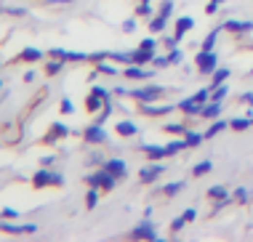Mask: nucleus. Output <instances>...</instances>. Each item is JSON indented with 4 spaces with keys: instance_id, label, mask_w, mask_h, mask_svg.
Segmentation results:
<instances>
[{
    "instance_id": "obj_1",
    "label": "nucleus",
    "mask_w": 253,
    "mask_h": 242,
    "mask_svg": "<svg viewBox=\"0 0 253 242\" xmlns=\"http://www.w3.org/2000/svg\"><path fill=\"white\" fill-rule=\"evenodd\" d=\"M83 181L88 184V187H96V189H115V184L120 181V178L115 176V173H109L104 165L99 168V171H93V173H88Z\"/></svg>"
},
{
    "instance_id": "obj_2",
    "label": "nucleus",
    "mask_w": 253,
    "mask_h": 242,
    "mask_svg": "<svg viewBox=\"0 0 253 242\" xmlns=\"http://www.w3.org/2000/svg\"><path fill=\"white\" fill-rule=\"evenodd\" d=\"M64 184V176L61 173H54L48 168H40V171L32 176V187L35 189H46V187H61Z\"/></svg>"
},
{
    "instance_id": "obj_3",
    "label": "nucleus",
    "mask_w": 253,
    "mask_h": 242,
    "mask_svg": "<svg viewBox=\"0 0 253 242\" xmlns=\"http://www.w3.org/2000/svg\"><path fill=\"white\" fill-rule=\"evenodd\" d=\"M163 93L160 86H147V88H133V91H128V96L136 99L139 104H152V101H157Z\"/></svg>"
},
{
    "instance_id": "obj_4",
    "label": "nucleus",
    "mask_w": 253,
    "mask_h": 242,
    "mask_svg": "<svg viewBox=\"0 0 253 242\" xmlns=\"http://www.w3.org/2000/svg\"><path fill=\"white\" fill-rule=\"evenodd\" d=\"M195 64H198V69L202 75H213V72L218 69V56L213 53V51H200L198 59H195Z\"/></svg>"
},
{
    "instance_id": "obj_5",
    "label": "nucleus",
    "mask_w": 253,
    "mask_h": 242,
    "mask_svg": "<svg viewBox=\"0 0 253 242\" xmlns=\"http://www.w3.org/2000/svg\"><path fill=\"white\" fill-rule=\"evenodd\" d=\"M131 240H157L160 234H157V229H155V224L149 221V218H144L142 224H139L136 229H133L131 234H128Z\"/></svg>"
},
{
    "instance_id": "obj_6",
    "label": "nucleus",
    "mask_w": 253,
    "mask_h": 242,
    "mask_svg": "<svg viewBox=\"0 0 253 242\" xmlns=\"http://www.w3.org/2000/svg\"><path fill=\"white\" fill-rule=\"evenodd\" d=\"M163 171H165V165H160V162H152V165H144L142 171H139V178H142L144 184H152V181H157V178L163 176Z\"/></svg>"
},
{
    "instance_id": "obj_7",
    "label": "nucleus",
    "mask_w": 253,
    "mask_h": 242,
    "mask_svg": "<svg viewBox=\"0 0 253 242\" xmlns=\"http://www.w3.org/2000/svg\"><path fill=\"white\" fill-rule=\"evenodd\" d=\"M221 27L227 32H237V35H243V32L253 30V21H248V19H229V21H224Z\"/></svg>"
},
{
    "instance_id": "obj_8",
    "label": "nucleus",
    "mask_w": 253,
    "mask_h": 242,
    "mask_svg": "<svg viewBox=\"0 0 253 242\" xmlns=\"http://www.w3.org/2000/svg\"><path fill=\"white\" fill-rule=\"evenodd\" d=\"M176 109L173 104H142V112L149 117H163V115H171Z\"/></svg>"
},
{
    "instance_id": "obj_9",
    "label": "nucleus",
    "mask_w": 253,
    "mask_h": 242,
    "mask_svg": "<svg viewBox=\"0 0 253 242\" xmlns=\"http://www.w3.org/2000/svg\"><path fill=\"white\" fill-rule=\"evenodd\" d=\"M152 72H147L142 64H126V72H123V77H128V80H147Z\"/></svg>"
},
{
    "instance_id": "obj_10",
    "label": "nucleus",
    "mask_w": 253,
    "mask_h": 242,
    "mask_svg": "<svg viewBox=\"0 0 253 242\" xmlns=\"http://www.w3.org/2000/svg\"><path fill=\"white\" fill-rule=\"evenodd\" d=\"M86 141H88V144H101V141H107V131L99 125V122H93L91 128H86Z\"/></svg>"
},
{
    "instance_id": "obj_11",
    "label": "nucleus",
    "mask_w": 253,
    "mask_h": 242,
    "mask_svg": "<svg viewBox=\"0 0 253 242\" xmlns=\"http://www.w3.org/2000/svg\"><path fill=\"white\" fill-rule=\"evenodd\" d=\"M0 232H11V234H32V232H35V224H24V226H16V224H5V218H0Z\"/></svg>"
},
{
    "instance_id": "obj_12",
    "label": "nucleus",
    "mask_w": 253,
    "mask_h": 242,
    "mask_svg": "<svg viewBox=\"0 0 253 242\" xmlns=\"http://www.w3.org/2000/svg\"><path fill=\"white\" fill-rule=\"evenodd\" d=\"M142 152L149 157V160H165L168 157V149L160 144H142Z\"/></svg>"
},
{
    "instance_id": "obj_13",
    "label": "nucleus",
    "mask_w": 253,
    "mask_h": 242,
    "mask_svg": "<svg viewBox=\"0 0 253 242\" xmlns=\"http://www.w3.org/2000/svg\"><path fill=\"white\" fill-rule=\"evenodd\" d=\"M64 136H70V128L61 125V122H54V125H51V131L46 133V141L54 144V141H59V138H64Z\"/></svg>"
},
{
    "instance_id": "obj_14",
    "label": "nucleus",
    "mask_w": 253,
    "mask_h": 242,
    "mask_svg": "<svg viewBox=\"0 0 253 242\" xmlns=\"http://www.w3.org/2000/svg\"><path fill=\"white\" fill-rule=\"evenodd\" d=\"M192 27H195V19H192V16H179V19H176V32H173V35L181 40V37L187 35Z\"/></svg>"
},
{
    "instance_id": "obj_15",
    "label": "nucleus",
    "mask_w": 253,
    "mask_h": 242,
    "mask_svg": "<svg viewBox=\"0 0 253 242\" xmlns=\"http://www.w3.org/2000/svg\"><path fill=\"white\" fill-rule=\"evenodd\" d=\"M104 168H107L109 173H115V176L120 178V181L128 176V168H126V162H123V160H107V162H104Z\"/></svg>"
},
{
    "instance_id": "obj_16",
    "label": "nucleus",
    "mask_w": 253,
    "mask_h": 242,
    "mask_svg": "<svg viewBox=\"0 0 253 242\" xmlns=\"http://www.w3.org/2000/svg\"><path fill=\"white\" fill-rule=\"evenodd\" d=\"M218 115H221V101H208V104H202L200 117H205V120H216Z\"/></svg>"
},
{
    "instance_id": "obj_17",
    "label": "nucleus",
    "mask_w": 253,
    "mask_h": 242,
    "mask_svg": "<svg viewBox=\"0 0 253 242\" xmlns=\"http://www.w3.org/2000/svg\"><path fill=\"white\" fill-rule=\"evenodd\" d=\"M179 109H181V112H187V115H192V117H198L200 112H202V104H200V101H195L192 96H189V99L179 101Z\"/></svg>"
},
{
    "instance_id": "obj_18",
    "label": "nucleus",
    "mask_w": 253,
    "mask_h": 242,
    "mask_svg": "<svg viewBox=\"0 0 253 242\" xmlns=\"http://www.w3.org/2000/svg\"><path fill=\"white\" fill-rule=\"evenodd\" d=\"M120 136H139V128H136V122H131V120H123V122H117V128H115Z\"/></svg>"
},
{
    "instance_id": "obj_19",
    "label": "nucleus",
    "mask_w": 253,
    "mask_h": 242,
    "mask_svg": "<svg viewBox=\"0 0 253 242\" xmlns=\"http://www.w3.org/2000/svg\"><path fill=\"white\" fill-rule=\"evenodd\" d=\"M155 59V51H147V48H139V51H133V64H149V61Z\"/></svg>"
},
{
    "instance_id": "obj_20",
    "label": "nucleus",
    "mask_w": 253,
    "mask_h": 242,
    "mask_svg": "<svg viewBox=\"0 0 253 242\" xmlns=\"http://www.w3.org/2000/svg\"><path fill=\"white\" fill-rule=\"evenodd\" d=\"M229 128V122L227 120H213L211 122V128L205 131V138H213V136H218V133H224Z\"/></svg>"
},
{
    "instance_id": "obj_21",
    "label": "nucleus",
    "mask_w": 253,
    "mask_h": 242,
    "mask_svg": "<svg viewBox=\"0 0 253 242\" xmlns=\"http://www.w3.org/2000/svg\"><path fill=\"white\" fill-rule=\"evenodd\" d=\"M229 75H232V72H229L227 67H218V69L213 72V80H211V91H213V88H216V86H221V83H227V80H229Z\"/></svg>"
},
{
    "instance_id": "obj_22",
    "label": "nucleus",
    "mask_w": 253,
    "mask_h": 242,
    "mask_svg": "<svg viewBox=\"0 0 253 242\" xmlns=\"http://www.w3.org/2000/svg\"><path fill=\"white\" fill-rule=\"evenodd\" d=\"M165 27H168V16L157 14V16H152V19H149V32H163Z\"/></svg>"
},
{
    "instance_id": "obj_23",
    "label": "nucleus",
    "mask_w": 253,
    "mask_h": 242,
    "mask_svg": "<svg viewBox=\"0 0 253 242\" xmlns=\"http://www.w3.org/2000/svg\"><path fill=\"white\" fill-rule=\"evenodd\" d=\"M218 32H224V27H216V30H213V32H208V37H205V40H202V51H213V48H216Z\"/></svg>"
},
{
    "instance_id": "obj_24",
    "label": "nucleus",
    "mask_w": 253,
    "mask_h": 242,
    "mask_svg": "<svg viewBox=\"0 0 253 242\" xmlns=\"http://www.w3.org/2000/svg\"><path fill=\"white\" fill-rule=\"evenodd\" d=\"M208 197H211V200H227V197H232V194H229V189H227V187L216 184V187L208 189Z\"/></svg>"
},
{
    "instance_id": "obj_25",
    "label": "nucleus",
    "mask_w": 253,
    "mask_h": 242,
    "mask_svg": "<svg viewBox=\"0 0 253 242\" xmlns=\"http://www.w3.org/2000/svg\"><path fill=\"white\" fill-rule=\"evenodd\" d=\"M251 125H253V122H251V117H235V120L229 122V128H232V131H237V133L248 131Z\"/></svg>"
},
{
    "instance_id": "obj_26",
    "label": "nucleus",
    "mask_w": 253,
    "mask_h": 242,
    "mask_svg": "<svg viewBox=\"0 0 253 242\" xmlns=\"http://www.w3.org/2000/svg\"><path fill=\"white\" fill-rule=\"evenodd\" d=\"M184 141H187V146H200L202 141H205V133H198V131H187V133H184Z\"/></svg>"
},
{
    "instance_id": "obj_27",
    "label": "nucleus",
    "mask_w": 253,
    "mask_h": 242,
    "mask_svg": "<svg viewBox=\"0 0 253 242\" xmlns=\"http://www.w3.org/2000/svg\"><path fill=\"white\" fill-rule=\"evenodd\" d=\"M184 187H187V184H184V181H173V184H165V187H163L160 192L165 194V197H176V194L181 192Z\"/></svg>"
},
{
    "instance_id": "obj_28",
    "label": "nucleus",
    "mask_w": 253,
    "mask_h": 242,
    "mask_svg": "<svg viewBox=\"0 0 253 242\" xmlns=\"http://www.w3.org/2000/svg\"><path fill=\"white\" fill-rule=\"evenodd\" d=\"M165 149H168V157H171V155H179L181 149H187V141H184V138H173L171 144H165Z\"/></svg>"
},
{
    "instance_id": "obj_29",
    "label": "nucleus",
    "mask_w": 253,
    "mask_h": 242,
    "mask_svg": "<svg viewBox=\"0 0 253 242\" xmlns=\"http://www.w3.org/2000/svg\"><path fill=\"white\" fill-rule=\"evenodd\" d=\"M43 59V51L37 48H24L21 51V61H40Z\"/></svg>"
},
{
    "instance_id": "obj_30",
    "label": "nucleus",
    "mask_w": 253,
    "mask_h": 242,
    "mask_svg": "<svg viewBox=\"0 0 253 242\" xmlns=\"http://www.w3.org/2000/svg\"><path fill=\"white\" fill-rule=\"evenodd\" d=\"M211 171H213V162L202 160V162H198V165L192 168V176H205V173H211Z\"/></svg>"
},
{
    "instance_id": "obj_31",
    "label": "nucleus",
    "mask_w": 253,
    "mask_h": 242,
    "mask_svg": "<svg viewBox=\"0 0 253 242\" xmlns=\"http://www.w3.org/2000/svg\"><path fill=\"white\" fill-rule=\"evenodd\" d=\"M232 197H235V202H240V205H245V202H251V192L245 187H237L232 192Z\"/></svg>"
},
{
    "instance_id": "obj_32",
    "label": "nucleus",
    "mask_w": 253,
    "mask_h": 242,
    "mask_svg": "<svg viewBox=\"0 0 253 242\" xmlns=\"http://www.w3.org/2000/svg\"><path fill=\"white\" fill-rule=\"evenodd\" d=\"M96 72H99V75H112V77L120 75V72H117V67H115V64H107V61H99V64H96Z\"/></svg>"
},
{
    "instance_id": "obj_33",
    "label": "nucleus",
    "mask_w": 253,
    "mask_h": 242,
    "mask_svg": "<svg viewBox=\"0 0 253 242\" xmlns=\"http://www.w3.org/2000/svg\"><path fill=\"white\" fill-rule=\"evenodd\" d=\"M101 96H96V93H88V99H86V106H88V112H99L101 109Z\"/></svg>"
},
{
    "instance_id": "obj_34",
    "label": "nucleus",
    "mask_w": 253,
    "mask_h": 242,
    "mask_svg": "<svg viewBox=\"0 0 253 242\" xmlns=\"http://www.w3.org/2000/svg\"><path fill=\"white\" fill-rule=\"evenodd\" d=\"M109 59L115 64H133V51L131 53H109Z\"/></svg>"
},
{
    "instance_id": "obj_35",
    "label": "nucleus",
    "mask_w": 253,
    "mask_h": 242,
    "mask_svg": "<svg viewBox=\"0 0 253 242\" xmlns=\"http://www.w3.org/2000/svg\"><path fill=\"white\" fill-rule=\"evenodd\" d=\"M165 133H173V136H184V133H187V125H181V122H168V125H165Z\"/></svg>"
},
{
    "instance_id": "obj_36",
    "label": "nucleus",
    "mask_w": 253,
    "mask_h": 242,
    "mask_svg": "<svg viewBox=\"0 0 253 242\" xmlns=\"http://www.w3.org/2000/svg\"><path fill=\"white\" fill-rule=\"evenodd\" d=\"M86 205H88V207H96V205H99V189H96V187L88 189V194H86Z\"/></svg>"
},
{
    "instance_id": "obj_37",
    "label": "nucleus",
    "mask_w": 253,
    "mask_h": 242,
    "mask_svg": "<svg viewBox=\"0 0 253 242\" xmlns=\"http://www.w3.org/2000/svg\"><path fill=\"white\" fill-rule=\"evenodd\" d=\"M61 64H64V59H54V61H48L46 75H59V72H61Z\"/></svg>"
},
{
    "instance_id": "obj_38",
    "label": "nucleus",
    "mask_w": 253,
    "mask_h": 242,
    "mask_svg": "<svg viewBox=\"0 0 253 242\" xmlns=\"http://www.w3.org/2000/svg\"><path fill=\"white\" fill-rule=\"evenodd\" d=\"M136 16H144V19H152V5L149 3H139V8H136Z\"/></svg>"
},
{
    "instance_id": "obj_39",
    "label": "nucleus",
    "mask_w": 253,
    "mask_h": 242,
    "mask_svg": "<svg viewBox=\"0 0 253 242\" xmlns=\"http://www.w3.org/2000/svg\"><path fill=\"white\" fill-rule=\"evenodd\" d=\"M168 59H171V64H181V61H184L181 48H171V51H168Z\"/></svg>"
},
{
    "instance_id": "obj_40",
    "label": "nucleus",
    "mask_w": 253,
    "mask_h": 242,
    "mask_svg": "<svg viewBox=\"0 0 253 242\" xmlns=\"http://www.w3.org/2000/svg\"><path fill=\"white\" fill-rule=\"evenodd\" d=\"M184 224H187V218H184V216L173 218V221H171V232H173V234H176V232H181V229H184Z\"/></svg>"
},
{
    "instance_id": "obj_41",
    "label": "nucleus",
    "mask_w": 253,
    "mask_h": 242,
    "mask_svg": "<svg viewBox=\"0 0 253 242\" xmlns=\"http://www.w3.org/2000/svg\"><path fill=\"white\" fill-rule=\"evenodd\" d=\"M160 14L163 16H171L173 14V0H163V3H160Z\"/></svg>"
},
{
    "instance_id": "obj_42",
    "label": "nucleus",
    "mask_w": 253,
    "mask_h": 242,
    "mask_svg": "<svg viewBox=\"0 0 253 242\" xmlns=\"http://www.w3.org/2000/svg\"><path fill=\"white\" fill-rule=\"evenodd\" d=\"M59 109H61V115H70V112L75 109V104H72L70 99H61V106H59Z\"/></svg>"
},
{
    "instance_id": "obj_43",
    "label": "nucleus",
    "mask_w": 253,
    "mask_h": 242,
    "mask_svg": "<svg viewBox=\"0 0 253 242\" xmlns=\"http://www.w3.org/2000/svg\"><path fill=\"white\" fill-rule=\"evenodd\" d=\"M91 93H96V96H101L104 101H109V91H107V88H101V86H93Z\"/></svg>"
},
{
    "instance_id": "obj_44",
    "label": "nucleus",
    "mask_w": 253,
    "mask_h": 242,
    "mask_svg": "<svg viewBox=\"0 0 253 242\" xmlns=\"http://www.w3.org/2000/svg\"><path fill=\"white\" fill-rule=\"evenodd\" d=\"M19 216V213L14 210V207H3V210H0V218H5V221H11V218H16Z\"/></svg>"
},
{
    "instance_id": "obj_45",
    "label": "nucleus",
    "mask_w": 253,
    "mask_h": 242,
    "mask_svg": "<svg viewBox=\"0 0 253 242\" xmlns=\"http://www.w3.org/2000/svg\"><path fill=\"white\" fill-rule=\"evenodd\" d=\"M152 64H155V67H171V59H168V56H155Z\"/></svg>"
},
{
    "instance_id": "obj_46",
    "label": "nucleus",
    "mask_w": 253,
    "mask_h": 242,
    "mask_svg": "<svg viewBox=\"0 0 253 242\" xmlns=\"http://www.w3.org/2000/svg\"><path fill=\"white\" fill-rule=\"evenodd\" d=\"M139 48H147V51H155V48H157V40H155V37H144V40H142V46H139Z\"/></svg>"
},
{
    "instance_id": "obj_47",
    "label": "nucleus",
    "mask_w": 253,
    "mask_h": 242,
    "mask_svg": "<svg viewBox=\"0 0 253 242\" xmlns=\"http://www.w3.org/2000/svg\"><path fill=\"white\" fill-rule=\"evenodd\" d=\"M176 43H179V37H176V35H171V37H163V46H165L168 51H171V48H176Z\"/></svg>"
},
{
    "instance_id": "obj_48",
    "label": "nucleus",
    "mask_w": 253,
    "mask_h": 242,
    "mask_svg": "<svg viewBox=\"0 0 253 242\" xmlns=\"http://www.w3.org/2000/svg\"><path fill=\"white\" fill-rule=\"evenodd\" d=\"M181 216H184V218H187V224H192V221H195V218H198V210H195V207H187V210H184V213H181Z\"/></svg>"
},
{
    "instance_id": "obj_49",
    "label": "nucleus",
    "mask_w": 253,
    "mask_h": 242,
    "mask_svg": "<svg viewBox=\"0 0 253 242\" xmlns=\"http://www.w3.org/2000/svg\"><path fill=\"white\" fill-rule=\"evenodd\" d=\"M91 61H104V59H109V51H99V53H93V56H88Z\"/></svg>"
},
{
    "instance_id": "obj_50",
    "label": "nucleus",
    "mask_w": 253,
    "mask_h": 242,
    "mask_svg": "<svg viewBox=\"0 0 253 242\" xmlns=\"http://www.w3.org/2000/svg\"><path fill=\"white\" fill-rule=\"evenodd\" d=\"M123 30L133 32V30H136V19H126V21H123Z\"/></svg>"
},
{
    "instance_id": "obj_51",
    "label": "nucleus",
    "mask_w": 253,
    "mask_h": 242,
    "mask_svg": "<svg viewBox=\"0 0 253 242\" xmlns=\"http://www.w3.org/2000/svg\"><path fill=\"white\" fill-rule=\"evenodd\" d=\"M216 11H218V3H213V0H211V3L205 5V14H216Z\"/></svg>"
},
{
    "instance_id": "obj_52",
    "label": "nucleus",
    "mask_w": 253,
    "mask_h": 242,
    "mask_svg": "<svg viewBox=\"0 0 253 242\" xmlns=\"http://www.w3.org/2000/svg\"><path fill=\"white\" fill-rule=\"evenodd\" d=\"M243 101H245V104H248V106H253V91L243 93Z\"/></svg>"
},
{
    "instance_id": "obj_53",
    "label": "nucleus",
    "mask_w": 253,
    "mask_h": 242,
    "mask_svg": "<svg viewBox=\"0 0 253 242\" xmlns=\"http://www.w3.org/2000/svg\"><path fill=\"white\" fill-rule=\"evenodd\" d=\"M91 162H96V165H104V157H101V155H91Z\"/></svg>"
},
{
    "instance_id": "obj_54",
    "label": "nucleus",
    "mask_w": 253,
    "mask_h": 242,
    "mask_svg": "<svg viewBox=\"0 0 253 242\" xmlns=\"http://www.w3.org/2000/svg\"><path fill=\"white\" fill-rule=\"evenodd\" d=\"M213 3H224V0H213Z\"/></svg>"
},
{
    "instance_id": "obj_55",
    "label": "nucleus",
    "mask_w": 253,
    "mask_h": 242,
    "mask_svg": "<svg viewBox=\"0 0 253 242\" xmlns=\"http://www.w3.org/2000/svg\"><path fill=\"white\" fill-rule=\"evenodd\" d=\"M248 117H251V122H253V115H248Z\"/></svg>"
},
{
    "instance_id": "obj_56",
    "label": "nucleus",
    "mask_w": 253,
    "mask_h": 242,
    "mask_svg": "<svg viewBox=\"0 0 253 242\" xmlns=\"http://www.w3.org/2000/svg\"><path fill=\"white\" fill-rule=\"evenodd\" d=\"M0 88H3V83H0Z\"/></svg>"
},
{
    "instance_id": "obj_57",
    "label": "nucleus",
    "mask_w": 253,
    "mask_h": 242,
    "mask_svg": "<svg viewBox=\"0 0 253 242\" xmlns=\"http://www.w3.org/2000/svg\"><path fill=\"white\" fill-rule=\"evenodd\" d=\"M144 3H149V0H144Z\"/></svg>"
},
{
    "instance_id": "obj_58",
    "label": "nucleus",
    "mask_w": 253,
    "mask_h": 242,
    "mask_svg": "<svg viewBox=\"0 0 253 242\" xmlns=\"http://www.w3.org/2000/svg\"><path fill=\"white\" fill-rule=\"evenodd\" d=\"M251 75H253V69H251Z\"/></svg>"
}]
</instances>
